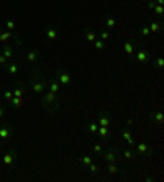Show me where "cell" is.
I'll list each match as a JSON object with an SVG mask.
<instances>
[{
  "label": "cell",
  "instance_id": "7402d4cb",
  "mask_svg": "<svg viewBox=\"0 0 164 182\" xmlns=\"http://www.w3.org/2000/svg\"><path fill=\"white\" fill-rule=\"evenodd\" d=\"M92 149H94V153H95L97 156H100L102 151H103V144H100L99 141H94V144H92Z\"/></svg>",
  "mask_w": 164,
  "mask_h": 182
},
{
  "label": "cell",
  "instance_id": "7a4b0ae2",
  "mask_svg": "<svg viewBox=\"0 0 164 182\" xmlns=\"http://www.w3.org/2000/svg\"><path fill=\"white\" fill-rule=\"evenodd\" d=\"M41 107L45 108L46 112H56L59 108V99H58V94H54V92H49L46 90L45 94H43V99H41Z\"/></svg>",
  "mask_w": 164,
  "mask_h": 182
},
{
  "label": "cell",
  "instance_id": "30bf717a",
  "mask_svg": "<svg viewBox=\"0 0 164 182\" xmlns=\"http://www.w3.org/2000/svg\"><path fill=\"white\" fill-rule=\"evenodd\" d=\"M15 159H17V153H15V149H12L10 153H7V154H3V164L5 166H12L15 163Z\"/></svg>",
  "mask_w": 164,
  "mask_h": 182
},
{
  "label": "cell",
  "instance_id": "2e32d148",
  "mask_svg": "<svg viewBox=\"0 0 164 182\" xmlns=\"http://www.w3.org/2000/svg\"><path fill=\"white\" fill-rule=\"evenodd\" d=\"M84 36H85V41H89V43H94L95 39H97V35H95L90 28H85V30H84Z\"/></svg>",
  "mask_w": 164,
  "mask_h": 182
},
{
  "label": "cell",
  "instance_id": "ab89813d",
  "mask_svg": "<svg viewBox=\"0 0 164 182\" xmlns=\"http://www.w3.org/2000/svg\"><path fill=\"white\" fill-rule=\"evenodd\" d=\"M15 41V44H17V46H20V44H22V38H20L18 35H13V38H12Z\"/></svg>",
  "mask_w": 164,
  "mask_h": 182
},
{
  "label": "cell",
  "instance_id": "8d00e7d4",
  "mask_svg": "<svg viewBox=\"0 0 164 182\" xmlns=\"http://www.w3.org/2000/svg\"><path fill=\"white\" fill-rule=\"evenodd\" d=\"M109 38H110V33H109L107 30H102V31H100V39H103V41H107Z\"/></svg>",
  "mask_w": 164,
  "mask_h": 182
},
{
  "label": "cell",
  "instance_id": "8fae6325",
  "mask_svg": "<svg viewBox=\"0 0 164 182\" xmlns=\"http://www.w3.org/2000/svg\"><path fill=\"white\" fill-rule=\"evenodd\" d=\"M148 28H149L151 33H161L162 31V20H159V22H151L149 25H148Z\"/></svg>",
  "mask_w": 164,
  "mask_h": 182
},
{
  "label": "cell",
  "instance_id": "f546056e",
  "mask_svg": "<svg viewBox=\"0 0 164 182\" xmlns=\"http://www.w3.org/2000/svg\"><path fill=\"white\" fill-rule=\"evenodd\" d=\"M13 95H15V97H25V87H22V86L18 84L17 89L13 90Z\"/></svg>",
  "mask_w": 164,
  "mask_h": 182
},
{
  "label": "cell",
  "instance_id": "7bdbcfd3",
  "mask_svg": "<svg viewBox=\"0 0 164 182\" xmlns=\"http://www.w3.org/2000/svg\"><path fill=\"white\" fill-rule=\"evenodd\" d=\"M145 180H148V182H154V177L148 176V177H145Z\"/></svg>",
  "mask_w": 164,
  "mask_h": 182
},
{
  "label": "cell",
  "instance_id": "9c48e42d",
  "mask_svg": "<svg viewBox=\"0 0 164 182\" xmlns=\"http://www.w3.org/2000/svg\"><path fill=\"white\" fill-rule=\"evenodd\" d=\"M39 56H41V54H39L38 49H30L26 52V61L30 64H36V61L39 59Z\"/></svg>",
  "mask_w": 164,
  "mask_h": 182
},
{
  "label": "cell",
  "instance_id": "f6af8a7d",
  "mask_svg": "<svg viewBox=\"0 0 164 182\" xmlns=\"http://www.w3.org/2000/svg\"><path fill=\"white\" fill-rule=\"evenodd\" d=\"M156 3H158V5H164V0H154Z\"/></svg>",
  "mask_w": 164,
  "mask_h": 182
},
{
  "label": "cell",
  "instance_id": "ba28073f",
  "mask_svg": "<svg viewBox=\"0 0 164 182\" xmlns=\"http://www.w3.org/2000/svg\"><path fill=\"white\" fill-rule=\"evenodd\" d=\"M136 153L139 156H146V154H151V151H149V144L145 143V141H141V143H138L136 144Z\"/></svg>",
  "mask_w": 164,
  "mask_h": 182
},
{
  "label": "cell",
  "instance_id": "5bb4252c",
  "mask_svg": "<svg viewBox=\"0 0 164 182\" xmlns=\"http://www.w3.org/2000/svg\"><path fill=\"white\" fill-rule=\"evenodd\" d=\"M123 51H125L128 56H133L135 51H136V49H135V43L130 41V39H128V41H125V43H123Z\"/></svg>",
  "mask_w": 164,
  "mask_h": 182
},
{
  "label": "cell",
  "instance_id": "b9f144b4",
  "mask_svg": "<svg viewBox=\"0 0 164 182\" xmlns=\"http://www.w3.org/2000/svg\"><path fill=\"white\" fill-rule=\"evenodd\" d=\"M3 115H5V108H3L2 105H0V118H2Z\"/></svg>",
  "mask_w": 164,
  "mask_h": 182
},
{
  "label": "cell",
  "instance_id": "44dd1931",
  "mask_svg": "<svg viewBox=\"0 0 164 182\" xmlns=\"http://www.w3.org/2000/svg\"><path fill=\"white\" fill-rule=\"evenodd\" d=\"M138 33L141 35L143 38H149V36H151V31H149V28H148L146 25H141V26H139Z\"/></svg>",
  "mask_w": 164,
  "mask_h": 182
},
{
  "label": "cell",
  "instance_id": "9a60e30c",
  "mask_svg": "<svg viewBox=\"0 0 164 182\" xmlns=\"http://www.w3.org/2000/svg\"><path fill=\"white\" fill-rule=\"evenodd\" d=\"M61 84L58 82V80L56 79H53V80H49V82H48V90L49 92H54V94H58L59 90H61Z\"/></svg>",
  "mask_w": 164,
  "mask_h": 182
},
{
  "label": "cell",
  "instance_id": "3957f363",
  "mask_svg": "<svg viewBox=\"0 0 164 182\" xmlns=\"http://www.w3.org/2000/svg\"><path fill=\"white\" fill-rule=\"evenodd\" d=\"M56 80L64 87H67V86L72 84V77H71V74L66 69H56Z\"/></svg>",
  "mask_w": 164,
  "mask_h": 182
},
{
  "label": "cell",
  "instance_id": "bcb514c9",
  "mask_svg": "<svg viewBox=\"0 0 164 182\" xmlns=\"http://www.w3.org/2000/svg\"><path fill=\"white\" fill-rule=\"evenodd\" d=\"M0 126H2V123H0Z\"/></svg>",
  "mask_w": 164,
  "mask_h": 182
},
{
  "label": "cell",
  "instance_id": "277c9868",
  "mask_svg": "<svg viewBox=\"0 0 164 182\" xmlns=\"http://www.w3.org/2000/svg\"><path fill=\"white\" fill-rule=\"evenodd\" d=\"M135 56H136V61L141 64H151V52L146 49V48L139 46L138 51H135Z\"/></svg>",
  "mask_w": 164,
  "mask_h": 182
},
{
  "label": "cell",
  "instance_id": "74e56055",
  "mask_svg": "<svg viewBox=\"0 0 164 182\" xmlns=\"http://www.w3.org/2000/svg\"><path fill=\"white\" fill-rule=\"evenodd\" d=\"M7 62H8V59H7L3 54H0V66H2V67H5V66H7Z\"/></svg>",
  "mask_w": 164,
  "mask_h": 182
},
{
  "label": "cell",
  "instance_id": "d6986e66",
  "mask_svg": "<svg viewBox=\"0 0 164 182\" xmlns=\"http://www.w3.org/2000/svg\"><path fill=\"white\" fill-rule=\"evenodd\" d=\"M151 64H153L158 71H161L164 67V58H162V56H158L156 59H151Z\"/></svg>",
  "mask_w": 164,
  "mask_h": 182
},
{
  "label": "cell",
  "instance_id": "ffe728a7",
  "mask_svg": "<svg viewBox=\"0 0 164 182\" xmlns=\"http://www.w3.org/2000/svg\"><path fill=\"white\" fill-rule=\"evenodd\" d=\"M5 69L8 71L12 76H17V74H18V66H17V64H15V62H7Z\"/></svg>",
  "mask_w": 164,
  "mask_h": 182
},
{
  "label": "cell",
  "instance_id": "836d02e7",
  "mask_svg": "<svg viewBox=\"0 0 164 182\" xmlns=\"http://www.w3.org/2000/svg\"><path fill=\"white\" fill-rule=\"evenodd\" d=\"M123 157H126V159H133V157H135V153L131 151L130 148H128V149H125V151H123Z\"/></svg>",
  "mask_w": 164,
  "mask_h": 182
},
{
  "label": "cell",
  "instance_id": "4316f807",
  "mask_svg": "<svg viewBox=\"0 0 164 182\" xmlns=\"http://www.w3.org/2000/svg\"><path fill=\"white\" fill-rule=\"evenodd\" d=\"M10 103L13 105L15 108H18V107H22V103H23V97H13V99L10 100Z\"/></svg>",
  "mask_w": 164,
  "mask_h": 182
},
{
  "label": "cell",
  "instance_id": "ee69618b",
  "mask_svg": "<svg viewBox=\"0 0 164 182\" xmlns=\"http://www.w3.org/2000/svg\"><path fill=\"white\" fill-rule=\"evenodd\" d=\"M126 125H128V126H131V125H133V120L128 118V120H126Z\"/></svg>",
  "mask_w": 164,
  "mask_h": 182
},
{
  "label": "cell",
  "instance_id": "d4e9b609",
  "mask_svg": "<svg viewBox=\"0 0 164 182\" xmlns=\"http://www.w3.org/2000/svg\"><path fill=\"white\" fill-rule=\"evenodd\" d=\"M92 159H94V157H92L90 154H82L81 157H79V161H81L84 166H89V164L92 163Z\"/></svg>",
  "mask_w": 164,
  "mask_h": 182
},
{
  "label": "cell",
  "instance_id": "60d3db41",
  "mask_svg": "<svg viewBox=\"0 0 164 182\" xmlns=\"http://www.w3.org/2000/svg\"><path fill=\"white\" fill-rule=\"evenodd\" d=\"M126 143H128V146H135V140H133V138H130Z\"/></svg>",
  "mask_w": 164,
  "mask_h": 182
},
{
  "label": "cell",
  "instance_id": "4dcf8cb0",
  "mask_svg": "<svg viewBox=\"0 0 164 182\" xmlns=\"http://www.w3.org/2000/svg\"><path fill=\"white\" fill-rule=\"evenodd\" d=\"M87 167H89V171H90L92 176H95V174L100 171V166H99V164H94V163H90L89 166H87Z\"/></svg>",
  "mask_w": 164,
  "mask_h": 182
},
{
  "label": "cell",
  "instance_id": "52a82bcc",
  "mask_svg": "<svg viewBox=\"0 0 164 182\" xmlns=\"http://www.w3.org/2000/svg\"><path fill=\"white\" fill-rule=\"evenodd\" d=\"M110 113L109 112H105V110H102V112H99V115H97V123H99V126H110Z\"/></svg>",
  "mask_w": 164,
  "mask_h": 182
},
{
  "label": "cell",
  "instance_id": "e0dca14e",
  "mask_svg": "<svg viewBox=\"0 0 164 182\" xmlns=\"http://www.w3.org/2000/svg\"><path fill=\"white\" fill-rule=\"evenodd\" d=\"M2 54L5 56L7 59H12V58H13V48H12L10 44H3V48H2Z\"/></svg>",
  "mask_w": 164,
  "mask_h": 182
},
{
  "label": "cell",
  "instance_id": "f35d334b",
  "mask_svg": "<svg viewBox=\"0 0 164 182\" xmlns=\"http://www.w3.org/2000/svg\"><path fill=\"white\" fill-rule=\"evenodd\" d=\"M146 5H148V8H149V10H153L154 7L158 5V3H156L154 0H148V2H146Z\"/></svg>",
  "mask_w": 164,
  "mask_h": 182
},
{
  "label": "cell",
  "instance_id": "484cf974",
  "mask_svg": "<svg viewBox=\"0 0 164 182\" xmlns=\"http://www.w3.org/2000/svg\"><path fill=\"white\" fill-rule=\"evenodd\" d=\"M117 26V20H115V17H109L105 22V28H109V30H112V28Z\"/></svg>",
  "mask_w": 164,
  "mask_h": 182
},
{
  "label": "cell",
  "instance_id": "d6a6232c",
  "mask_svg": "<svg viewBox=\"0 0 164 182\" xmlns=\"http://www.w3.org/2000/svg\"><path fill=\"white\" fill-rule=\"evenodd\" d=\"M107 169H109L110 174H118V167H117V164H115V163H109V167H107Z\"/></svg>",
  "mask_w": 164,
  "mask_h": 182
},
{
  "label": "cell",
  "instance_id": "e575fe53",
  "mask_svg": "<svg viewBox=\"0 0 164 182\" xmlns=\"http://www.w3.org/2000/svg\"><path fill=\"white\" fill-rule=\"evenodd\" d=\"M5 26H7V30H8V31H13L15 28H17V25H15V22H13V20H7Z\"/></svg>",
  "mask_w": 164,
  "mask_h": 182
},
{
  "label": "cell",
  "instance_id": "6da1fadb",
  "mask_svg": "<svg viewBox=\"0 0 164 182\" xmlns=\"http://www.w3.org/2000/svg\"><path fill=\"white\" fill-rule=\"evenodd\" d=\"M30 87L33 92L36 94H45L48 90V80L45 79V76L41 74L38 66H33V71L30 74Z\"/></svg>",
  "mask_w": 164,
  "mask_h": 182
},
{
  "label": "cell",
  "instance_id": "4fadbf2b",
  "mask_svg": "<svg viewBox=\"0 0 164 182\" xmlns=\"http://www.w3.org/2000/svg\"><path fill=\"white\" fill-rule=\"evenodd\" d=\"M45 33H46V38L49 39V41H56V39H58V36H59L58 30H56L54 26H48Z\"/></svg>",
  "mask_w": 164,
  "mask_h": 182
},
{
  "label": "cell",
  "instance_id": "7c38bea8",
  "mask_svg": "<svg viewBox=\"0 0 164 182\" xmlns=\"http://www.w3.org/2000/svg\"><path fill=\"white\" fill-rule=\"evenodd\" d=\"M149 116H151V121H153V123H158V125H161L162 121H164V115H162V112L159 110V108H158V110H154V112L151 113Z\"/></svg>",
  "mask_w": 164,
  "mask_h": 182
},
{
  "label": "cell",
  "instance_id": "603a6c76",
  "mask_svg": "<svg viewBox=\"0 0 164 182\" xmlns=\"http://www.w3.org/2000/svg\"><path fill=\"white\" fill-rule=\"evenodd\" d=\"M94 48H95V51H103L105 49V41H103V39H95Z\"/></svg>",
  "mask_w": 164,
  "mask_h": 182
},
{
  "label": "cell",
  "instance_id": "1f68e13d",
  "mask_svg": "<svg viewBox=\"0 0 164 182\" xmlns=\"http://www.w3.org/2000/svg\"><path fill=\"white\" fill-rule=\"evenodd\" d=\"M89 131L92 133V135H94V133H97V130H99V123H95V121H92V123H89Z\"/></svg>",
  "mask_w": 164,
  "mask_h": 182
},
{
  "label": "cell",
  "instance_id": "83f0119b",
  "mask_svg": "<svg viewBox=\"0 0 164 182\" xmlns=\"http://www.w3.org/2000/svg\"><path fill=\"white\" fill-rule=\"evenodd\" d=\"M151 12H154V13L159 17V20H161V18H162V15H164V5H156Z\"/></svg>",
  "mask_w": 164,
  "mask_h": 182
},
{
  "label": "cell",
  "instance_id": "cb8c5ba5",
  "mask_svg": "<svg viewBox=\"0 0 164 182\" xmlns=\"http://www.w3.org/2000/svg\"><path fill=\"white\" fill-rule=\"evenodd\" d=\"M12 38H13V33H12V31H3V33H0V41L2 43L8 41Z\"/></svg>",
  "mask_w": 164,
  "mask_h": 182
},
{
  "label": "cell",
  "instance_id": "f1b7e54d",
  "mask_svg": "<svg viewBox=\"0 0 164 182\" xmlns=\"http://www.w3.org/2000/svg\"><path fill=\"white\" fill-rule=\"evenodd\" d=\"M120 135H122V138L125 140V141H128L130 138H133V136H131V131L128 130V128H123V130H120Z\"/></svg>",
  "mask_w": 164,
  "mask_h": 182
},
{
  "label": "cell",
  "instance_id": "5b68a950",
  "mask_svg": "<svg viewBox=\"0 0 164 182\" xmlns=\"http://www.w3.org/2000/svg\"><path fill=\"white\" fill-rule=\"evenodd\" d=\"M100 156H102L103 161H107V163H117V161L120 159L118 151L115 148H110V149H107V151H102Z\"/></svg>",
  "mask_w": 164,
  "mask_h": 182
},
{
  "label": "cell",
  "instance_id": "d590c367",
  "mask_svg": "<svg viewBox=\"0 0 164 182\" xmlns=\"http://www.w3.org/2000/svg\"><path fill=\"white\" fill-rule=\"evenodd\" d=\"M2 97H3V99H5L7 100V102H10V100L12 99H13V92H10V90H7V92H3V94H2Z\"/></svg>",
  "mask_w": 164,
  "mask_h": 182
},
{
  "label": "cell",
  "instance_id": "ac0fdd59",
  "mask_svg": "<svg viewBox=\"0 0 164 182\" xmlns=\"http://www.w3.org/2000/svg\"><path fill=\"white\" fill-rule=\"evenodd\" d=\"M10 135H12L10 126H0V140H8Z\"/></svg>",
  "mask_w": 164,
  "mask_h": 182
},
{
  "label": "cell",
  "instance_id": "8992f818",
  "mask_svg": "<svg viewBox=\"0 0 164 182\" xmlns=\"http://www.w3.org/2000/svg\"><path fill=\"white\" fill-rule=\"evenodd\" d=\"M97 135L100 136L102 143H105V141H109V140L112 138V135H113V130H112L110 126H99Z\"/></svg>",
  "mask_w": 164,
  "mask_h": 182
}]
</instances>
